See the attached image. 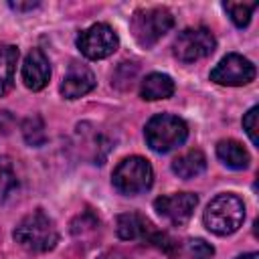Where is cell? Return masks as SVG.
<instances>
[{
	"mask_svg": "<svg viewBox=\"0 0 259 259\" xmlns=\"http://www.w3.org/2000/svg\"><path fill=\"white\" fill-rule=\"evenodd\" d=\"M202 221L210 233L221 235V237L231 235L245 221V204L239 196H235L231 192L219 194L217 198H212L208 202V206L202 214Z\"/></svg>",
	"mask_w": 259,
	"mask_h": 259,
	"instance_id": "obj_1",
	"label": "cell"
},
{
	"mask_svg": "<svg viewBox=\"0 0 259 259\" xmlns=\"http://www.w3.org/2000/svg\"><path fill=\"white\" fill-rule=\"evenodd\" d=\"M14 239L20 247H24L26 251L32 253H45L51 251L57 241V229L55 223L42 212V210H34L30 214H26L14 229Z\"/></svg>",
	"mask_w": 259,
	"mask_h": 259,
	"instance_id": "obj_2",
	"label": "cell"
},
{
	"mask_svg": "<svg viewBox=\"0 0 259 259\" xmlns=\"http://www.w3.org/2000/svg\"><path fill=\"white\" fill-rule=\"evenodd\" d=\"M146 142L148 146L158 152V154H166L178 146H182L188 138V125L184 123V119H180L178 115L172 113H160L154 115L144 130Z\"/></svg>",
	"mask_w": 259,
	"mask_h": 259,
	"instance_id": "obj_3",
	"label": "cell"
},
{
	"mask_svg": "<svg viewBox=\"0 0 259 259\" xmlns=\"http://www.w3.org/2000/svg\"><path fill=\"white\" fill-rule=\"evenodd\" d=\"M172 26L174 16L168 8H142L136 10L130 20V30L136 42L144 49L154 47Z\"/></svg>",
	"mask_w": 259,
	"mask_h": 259,
	"instance_id": "obj_4",
	"label": "cell"
},
{
	"mask_svg": "<svg viewBox=\"0 0 259 259\" xmlns=\"http://www.w3.org/2000/svg\"><path fill=\"white\" fill-rule=\"evenodd\" d=\"M111 180H113V186L121 194L136 196V194L146 192L152 186L154 172H152V166H150V162L146 158L130 156V158H123L115 166Z\"/></svg>",
	"mask_w": 259,
	"mask_h": 259,
	"instance_id": "obj_5",
	"label": "cell"
},
{
	"mask_svg": "<svg viewBox=\"0 0 259 259\" xmlns=\"http://www.w3.org/2000/svg\"><path fill=\"white\" fill-rule=\"evenodd\" d=\"M217 47V40L212 32L204 26L198 28H186L182 30L174 40V57L182 63H194L198 59H204L212 55Z\"/></svg>",
	"mask_w": 259,
	"mask_h": 259,
	"instance_id": "obj_6",
	"label": "cell"
},
{
	"mask_svg": "<svg viewBox=\"0 0 259 259\" xmlns=\"http://www.w3.org/2000/svg\"><path fill=\"white\" fill-rule=\"evenodd\" d=\"M117 45H119V38H117L115 30L105 22L91 24L89 28L79 32V36H77L79 51L91 61L109 57L111 53H115Z\"/></svg>",
	"mask_w": 259,
	"mask_h": 259,
	"instance_id": "obj_7",
	"label": "cell"
},
{
	"mask_svg": "<svg viewBox=\"0 0 259 259\" xmlns=\"http://www.w3.org/2000/svg\"><path fill=\"white\" fill-rule=\"evenodd\" d=\"M253 79H255V65L237 53L223 57L219 65L210 71V81L227 87H241L251 83Z\"/></svg>",
	"mask_w": 259,
	"mask_h": 259,
	"instance_id": "obj_8",
	"label": "cell"
},
{
	"mask_svg": "<svg viewBox=\"0 0 259 259\" xmlns=\"http://www.w3.org/2000/svg\"><path fill=\"white\" fill-rule=\"evenodd\" d=\"M198 204V196L192 192H174L154 200V208L160 217L168 219L172 225H184Z\"/></svg>",
	"mask_w": 259,
	"mask_h": 259,
	"instance_id": "obj_9",
	"label": "cell"
},
{
	"mask_svg": "<svg viewBox=\"0 0 259 259\" xmlns=\"http://www.w3.org/2000/svg\"><path fill=\"white\" fill-rule=\"evenodd\" d=\"M95 87V75L89 67L81 63H71L67 69V75L63 77L61 83V93L67 99H79L87 95Z\"/></svg>",
	"mask_w": 259,
	"mask_h": 259,
	"instance_id": "obj_10",
	"label": "cell"
},
{
	"mask_svg": "<svg viewBox=\"0 0 259 259\" xmlns=\"http://www.w3.org/2000/svg\"><path fill=\"white\" fill-rule=\"evenodd\" d=\"M51 79V65L49 59L45 57V53L40 49H32L22 65V81L28 89L32 91H40Z\"/></svg>",
	"mask_w": 259,
	"mask_h": 259,
	"instance_id": "obj_11",
	"label": "cell"
},
{
	"mask_svg": "<svg viewBox=\"0 0 259 259\" xmlns=\"http://www.w3.org/2000/svg\"><path fill=\"white\" fill-rule=\"evenodd\" d=\"M174 93V81L172 77L164 75V73H150L140 87V95L148 101H158V99H166Z\"/></svg>",
	"mask_w": 259,
	"mask_h": 259,
	"instance_id": "obj_12",
	"label": "cell"
},
{
	"mask_svg": "<svg viewBox=\"0 0 259 259\" xmlns=\"http://www.w3.org/2000/svg\"><path fill=\"white\" fill-rule=\"evenodd\" d=\"M152 225L148 219H144L138 212H123L117 217V235L125 241H136V239H146Z\"/></svg>",
	"mask_w": 259,
	"mask_h": 259,
	"instance_id": "obj_13",
	"label": "cell"
},
{
	"mask_svg": "<svg viewBox=\"0 0 259 259\" xmlns=\"http://www.w3.org/2000/svg\"><path fill=\"white\" fill-rule=\"evenodd\" d=\"M217 156L225 166H229L233 170H243L251 162L249 152L235 140H221L217 144Z\"/></svg>",
	"mask_w": 259,
	"mask_h": 259,
	"instance_id": "obj_14",
	"label": "cell"
},
{
	"mask_svg": "<svg viewBox=\"0 0 259 259\" xmlns=\"http://www.w3.org/2000/svg\"><path fill=\"white\" fill-rule=\"evenodd\" d=\"M204 168H206V158H204V154L200 150H188L186 154H182V156L172 160V172L178 174L184 180L202 174Z\"/></svg>",
	"mask_w": 259,
	"mask_h": 259,
	"instance_id": "obj_15",
	"label": "cell"
},
{
	"mask_svg": "<svg viewBox=\"0 0 259 259\" xmlns=\"http://www.w3.org/2000/svg\"><path fill=\"white\" fill-rule=\"evenodd\" d=\"M16 61H18V49L16 47H12V45L0 47V97L12 87Z\"/></svg>",
	"mask_w": 259,
	"mask_h": 259,
	"instance_id": "obj_16",
	"label": "cell"
},
{
	"mask_svg": "<svg viewBox=\"0 0 259 259\" xmlns=\"http://www.w3.org/2000/svg\"><path fill=\"white\" fill-rule=\"evenodd\" d=\"M22 136L26 140L28 146H42L45 140H47V134H45V123H42V117L40 115H32V117H26L24 123H22Z\"/></svg>",
	"mask_w": 259,
	"mask_h": 259,
	"instance_id": "obj_17",
	"label": "cell"
},
{
	"mask_svg": "<svg viewBox=\"0 0 259 259\" xmlns=\"http://www.w3.org/2000/svg\"><path fill=\"white\" fill-rule=\"evenodd\" d=\"M255 6L257 4H245V2H225L223 4V8L229 12L231 20L239 28H243V26H247L251 22V14H253Z\"/></svg>",
	"mask_w": 259,
	"mask_h": 259,
	"instance_id": "obj_18",
	"label": "cell"
},
{
	"mask_svg": "<svg viewBox=\"0 0 259 259\" xmlns=\"http://www.w3.org/2000/svg\"><path fill=\"white\" fill-rule=\"evenodd\" d=\"M16 188V176L8 158L0 156V202H4Z\"/></svg>",
	"mask_w": 259,
	"mask_h": 259,
	"instance_id": "obj_19",
	"label": "cell"
},
{
	"mask_svg": "<svg viewBox=\"0 0 259 259\" xmlns=\"http://www.w3.org/2000/svg\"><path fill=\"white\" fill-rule=\"evenodd\" d=\"M186 255L188 259H212L214 249L202 239H190L186 241Z\"/></svg>",
	"mask_w": 259,
	"mask_h": 259,
	"instance_id": "obj_20",
	"label": "cell"
},
{
	"mask_svg": "<svg viewBox=\"0 0 259 259\" xmlns=\"http://www.w3.org/2000/svg\"><path fill=\"white\" fill-rule=\"evenodd\" d=\"M257 113H259V107L255 105V107H251L247 113H245V117H243V130L247 132V136H249V140L257 146Z\"/></svg>",
	"mask_w": 259,
	"mask_h": 259,
	"instance_id": "obj_21",
	"label": "cell"
},
{
	"mask_svg": "<svg viewBox=\"0 0 259 259\" xmlns=\"http://www.w3.org/2000/svg\"><path fill=\"white\" fill-rule=\"evenodd\" d=\"M38 6V2H10V8H14V10H32V8H36Z\"/></svg>",
	"mask_w": 259,
	"mask_h": 259,
	"instance_id": "obj_22",
	"label": "cell"
},
{
	"mask_svg": "<svg viewBox=\"0 0 259 259\" xmlns=\"http://www.w3.org/2000/svg\"><path fill=\"white\" fill-rule=\"evenodd\" d=\"M237 259H259V255H257V253H247V255H241V257H237Z\"/></svg>",
	"mask_w": 259,
	"mask_h": 259,
	"instance_id": "obj_23",
	"label": "cell"
}]
</instances>
